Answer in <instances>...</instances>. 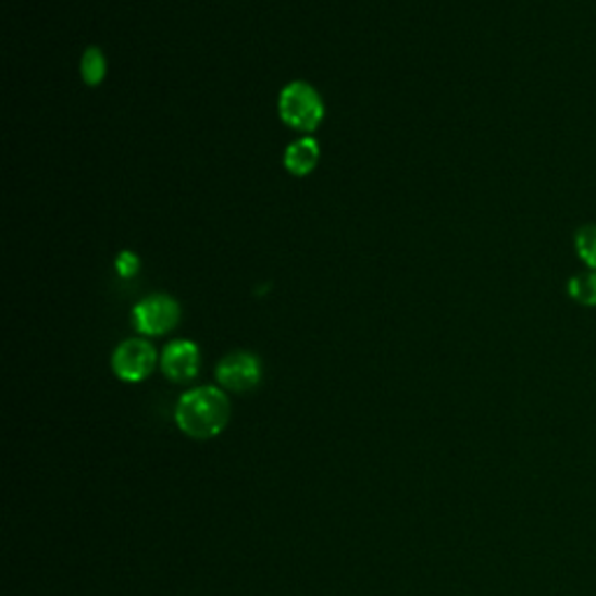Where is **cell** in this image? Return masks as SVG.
<instances>
[{"label":"cell","instance_id":"cell-1","mask_svg":"<svg viewBox=\"0 0 596 596\" xmlns=\"http://www.w3.org/2000/svg\"><path fill=\"white\" fill-rule=\"evenodd\" d=\"M231 418L228 396L220 387H196L182 394L175 408V422L182 434L196 440L220 436Z\"/></svg>","mask_w":596,"mask_h":596},{"label":"cell","instance_id":"cell-2","mask_svg":"<svg viewBox=\"0 0 596 596\" xmlns=\"http://www.w3.org/2000/svg\"><path fill=\"white\" fill-rule=\"evenodd\" d=\"M277 110L287 126L303 131V134H310V131L318 128L324 120L322 96L318 94V89H312L308 82H291V85L280 91Z\"/></svg>","mask_w":596,"mask_h":596},{"label":"cell","instance_id":"cell-3","mask_svg":"<svg viewBox=\"0 0 596 596\" xmlns=\"http://www.w3.org/2000/svg\"><path fill=\"white\" fill-rule=\"evenodd\" d=\"M157 367V350L142 338L124 340L112 355V371L124 383H142Z\"/></svg>","mask_w":596,"mask_h":596},{"label":"cell","instance_id":"cell-4","mask_svg":"<svg viewBox=\"0 0 596 596\" xmlns=\"http://www.w3.org/2000/svg\"><path fill=\"white\" fill-rule=\"evenodd\" d=\"M179 322V306L175 298L165 294H152L142 298L134 308V324L142 336H163Z\"/></svg>","mask_w":596,"mask_h":596},{"label":"cell","instance_id":"cell-5","mask_svg":"<svg viewBox=\"0 0 596 596\" xmlns=\"http://www.w3.org/2000/svg\"><path fill=\"white\" fill-rule=\"evenodd\" d=\"M218 383L228 392H250L261 383V363L250 352H231L218 363Z\"/></svg>","mask_w":596,"mask_h":596},{"label":"cell","instance_id":"cell-6","mask_svg":"<svg viewBox=\"0 0 596 596\" xmlns=\"http://www.w3.org/2000/svg\"><path fill=\"white\" fill-rule=\"evenodd\" d=\"M201 369V350L191 340H173L161 355V371L173 383H189Z\"/></svg>","mask_w":596,"mask_h":596},{"label":"cell","instance_id":"cell-7","mask_svg":"<svg viewBox=\"0 0 596 596\" xmlns=\"http://www.w3.org/2000/svg\"><path fill=\"white\" fill-rule=\"evenodd\" d=\"M320 161V145L314 138H301L287 147L285 152V169L296 175V177H306L314 169H318Z\"/></svg>","mask_w":596,"mask_h":596},{"label":"cell","instance_id":"cell-8","mask_svg":"<svg viewBox=\"0 0 596 596\" xmlns=\"http://www.w3.org/2000/svg\"><path fill=\"white\" fill-rule=\"evenodd\" d=\"M569 296L575 303H581L585 308H596V271H585L578 273L569 280Z\"/></svg>","mask_w":596,"mask_h":596},{"label":"cell","instance_id":"cell-9","mask_svg":"<svg viewBox=\"0 0 596 596\" xmlns=\"http://www.w3.org/2000/svg\"><path fill=\"white\" fill-rule=\"evenodd\" d=\"M105 73H108L105 54L98 47H89L85 57H82V79H85L89 87H98L105 79Z\"/></svg>","mask_w":596,"mask_h":596},{"label":"cell","instance_id":"cell-10","mask_svg":"<svg viewBox=\"0 0 596 596\" xmlns=\"http://www.w3.org/2000/svg\"><path fill=\"white\" fill-rule=\"evenodd\" d=\"M575 252L583 259L587 269L596 271V224H587L583 228H578Z\"/></svg>","mask_w":596,"mask_h":596},{"label":"cell","instance_id":"cell-11","mask_svg":"<svg viewBox=\"0 0 596 596\" xmlns=\"http://www.w3.org/2000/svg\"><path fill=\"white\" fill-rule=\"evenodd\" d=\"M114 271H117L122 277L131 280V277H136L138 271H140V259L136 252H120V257L114 259Z\"/></svg>","mask_w":596,"mask_h":596}]
</instances>
